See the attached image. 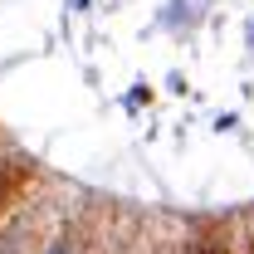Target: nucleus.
Masks as SVG:
<instances>
[{
	"mask_svg": "<svg viewBox=\"0 0 254 254\" xmlns=\"http://www.w3.org/2000/svg\"><path fill=\"white\" fill-rule=\"evenodd\" d=\"M44 254H83V240H78V235H68V230H64V235H54V240H49V245H44Z\"/></svg>",
	"mask_w": 254,
	"mask_h": 254,
	"instance_id": "1",
	"label": "nucleus"
},
{
	"mask_svg": "<svg viewBox=\"0 0 254 254\" xmlns=\"http://www.w3.org/2000/svg\"><path fill=\"white\" fill-rule=\"evenodd\" d=\"M190 254H230V245H220V240H195Z\"/></svg>",
	"mask_w": 254,
	"mask_h": 254,
	"instance_id": "2",
	"label": "nucleus"
},
{
	"mask_svg": "<svg viewBox=\"0 0 254 254\" xmlns=\"http://www.w3.org/2000/svg\"><path fill=\"white\" fill-rule=\"evenodd\" d=\"M250 254H254V245H250Z\"/></svg>",
	"mask_w": 254,
	"mask_h": 254,
	"instance_id": "3",
	"label": "nucleus"
}]
</instances>
